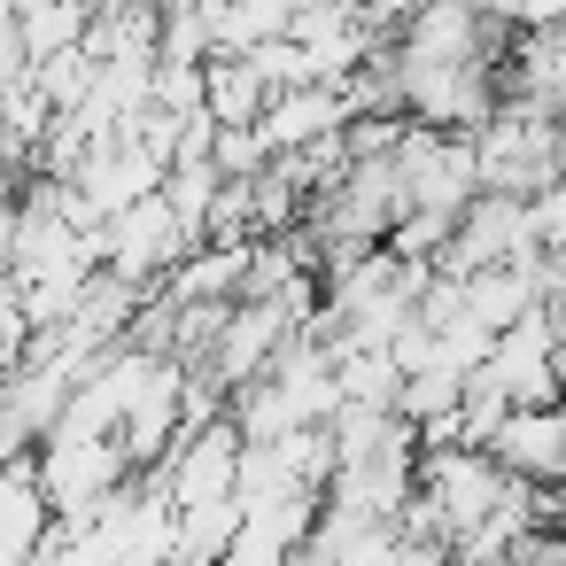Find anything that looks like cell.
<instances>
[{
  "mask_svg": "<svg viewBox=\"0 0 566 566\" xmlns=\"http://www.w3.org/2000/svg\"><path fill=\"white\" fill-rule=\"evenodd\" d=\"M396 55V48H388ZM396 78H403V117L419 125H442V133H473L496 117L504 86H496V63H403L396 55Z\"/></svg>",
  "mask_w": 566,
  "mask_h": 566,
  "instance_id": "5b68a950",
  "label": "cell"
},
{
  "mask_svg": "<svg viewBox=\"0 0 566 566\" xmlns=\"http://www.w3.org/2000/svg\"><path fill=\"white\" fill-rule=\"evenodd\" d=\"M489 458L520 481H566V396L551 403H512L489 434Z\"/></svg>",
  "mask_w": 566,
  "mask_h": 566,
  "instance_id": "52a82bcc",
  "label": "cell"
},
{
  "mask_svg": "<svg viewBox=\"0 0 566 566\" xmlns=\"http://www.w3.org/2000/svg\"><path fill=\"white\" fill-rule=\"evenodd\" d=\"M342 125H349V94H342V86H326V78L280 86V94L264 102V117H256V133H264V148H272V156H280V148H311V140L342 133Z\"/></svg>",
  "mask_w": 566,
  "mask_h": 566,
  "instance_id": "ba28073f",
  "label": "cell"
},
{
  "mask_svg": "<svg viewBox=\"0 0 566 566\" xmlns=\"http://www.w3.org/2000/svg\"><path fill=\"white\" fill-rule=\"evenodd\" d=\"M527 226H535V249H566V171L527 195Z\"/></svg>",
  "mask_w": 566,
  "mask_h": 566,
  "instance_id": "2e32d148",
  "label": "cell"
},
{
  "mask_svg": "<svg viewBox=\"0 0 566 566\" xmlns=\"http://www.w3.org/2000/svg\"><path fill=\"white\" fill-rule=\"evenodd\" d=\"M504 17H512V32H551V24H566V0H504Z\"/></svg>",
  "mask_w": 566,
  "mask_h": 566,
  "instance_id": "e0dca14e",
  "label": "cell"
},
{
  "mask_svg": "<svg viewBox=\"0 0 566 566\" xmlns=\"http://www.w3.org/2000/svg\"><path fill=\"white\" fill-rule=\"evenodd\" d=\"M86 24H94V0H40V9H17L24 63H32V55H55V48H78Z\"/></svg>",
  "mask_w": 566,
  "mask_h": 566,
  "instance_id": "7c38bea8",
  "label": "cell"
},
{
  "mask_svg": "<svg viewBox=\"0 0 566 566\" xmlns=\"http://www.w3.org/2000/svg\"><path fill=\"white\" fill-rule=\"evenodd\" d=\"M264 102H272V86L256 78L249 55H202V109L218 125H256Z\"/></svg>",
  "mask_w": 566,
  "mask_h": 566,
  "instance_id": "30bf717a",
  "label": "cell"
},
{
  "mask_svg": "<svg viewBox=\"0 0 566 566\" xmlns=\"http://www.w3.org/2000/svg\"><path fill=\"white\" fill-rule=\"evenodd\" d=\"M48 527H55V504H48L40 465H32V450H24V458H9V465H0V566L40 558Z\"/></svg>",
  "mask_w": 566,
  "mask_h": 566,
  "instance_id": "9c48e42d",
  "label": "cell"
},
{
  "mask_svg": "<svg viewBox=\"0 0 566 566\" xmlns=\"http://www.w3.org/2000/svg\"><path fill=\"white\" fill-rule=\"evenodd\" d=\"M210 164H218L226 179H256V171L272 164V148H264L256 125H218V133H210Z\"/></svg>",
  "mask_w": 566,
  "mask_h": 566,
  "instance_id": "9a60e30c",
  "label": "cell"
},
{
  "mask_svg": "<svg viewBox=\"0 0 566 566\" xmlns=\"http://www.w3.org/2000/svg\"><path fill=\"white\" fill-rule=\"evenodd\" d=\"M94 71H102V63L86 55V40H78V48H55V55H32V63H24V78L48 94V109H71V102H86Z\"/></svg>",
  "mask_w": 566,
  "mask_h": 566,
  "instance_id": "5bb4252c",
  "label": "cell"
},
{
  "mask_svg": "<svg viewBox=\"0 0 566 566\" xmlns=\"http://www.w3.org/2000/svg\"><path fill=\"white\" fill-rule=\"evenodd\" d=\"M481 264H535V226H527V195H496L481 187L458 218H450V241L427 256V272H481Z\"/></svg>",
  "mask_w": 566,
  "mask_h": 566,
  "instance_id": "277c9868",
  "label": "cell"
},
{
  "mask_svg": "<svg viewBox=\"0 0 566 566\" xmlns=\"http://www.w3.org/2000/svg\"><path fill=\"white\" fill-rule=\"evenodd\" d=\"M551 380H558V396H566V326L551 334Z\"/></svg>",
  "mask_w": 566,
  "mask_h": 566,
  "instance_id": "d6986e66",
  "label": "cell"
},
{
  "mask_svg": "<svg viewBox=\"0 0 566 566\" xmlns=\"http://www.w3.org/2000/svg\"><path fill=\"white\" fill-rule=\"evenodd\" d=\"M187 249H195V226L171 210V195H164V187L102 218V264H109L117 280L148 287V295H156V280H164Z\"/></svg>",
  "mask_w": 566,
  "mask_h": 566,
  "instance_id": "7a4b0ae2",
  "label": "cell"
},
{
  "mask_svg": "<svg viewBox=\"0 0 566 566\" xmlns=\"http://www.w3.org/2000/svg\"><path fill=\"white\" fill-rule=\"evenodd\" d=\"M543 295H535V264H481V272H465V311L496 334V326H512L520 311H535Z\"/></svg>",
  "mask_w": 566,
  "mask_h": 566,
  "instance_id": "8fae6325",
  "label": "cell"
},
{
  "mask_svg": "<svg viewBox=\"0 0 566 566\" xmlns=\"http://www.w3.org/2000/svg\"><path fill=\"white\" fill-rule=\"evenodd\" d=\"M434 512H442V527L458 535V527H473L504 489H512V473L489 458V442H419V481H411Z\"/></svg>",
  "mask_w": 566,
  "mask_h": 566,
  "instance_id": "8992f818",
  "label": "cell"
},
{
  "mask_svg": "<svg viewBox=\"0 0 566 566\" xmlns=\"http://www.w3.org/2000/svg\"><path fill=\"white\" fill-rule=\"evenodd\" d=\"M473 171L496 195H535L566 171V117L535 102H496V117L473 125Z\"/></svg>",
  "mask_w": 566,
  "mask_h": 566,
  "instance_id": "6da1fadb",
  "label": "cell"
},
{
  "mask_svg": "<svg viewBox=\"0 0 566 566\" xmlns=\"http://www.w3.org/2000/svg\"><path fill=\"white\" fill-rule=\"evenodd\" d=\"M24 78V32H17V9L0 0V86Z\"/></svg>",
  "mask_w": 566,
  "mask_h": 566,
  "instance_id": "ac0fdd59",
  "label": "cell"
},
{
  "mask_svg": "<svg viewBox=\"0 0 566 566\" xmlns=\"http://www.w3.org/2000/svg\"><path fill=\"white\" fill-rule=\"evenodd\" d=\"M32 465H40V489H48L55 520H86L133 473V458H125L117 434H71V427H48L40 450H32Z\"/></svg>",
  "mask_w": 566,
  "mask_h": 566,
  "instance_id": "3957f363",
  "label": "cell"
},
{
  "mask_svg": "<svg viewBox=\"0 0 566 566\" xmlns=\"http://www.w3.org/2000/svg\"><path fill=\"white\" fill-rule=\"evenodd\" d=\"M458 388H465V373H458V365H419V373H403V380H396V411H403L411 427H434V419H450V411H458Z\"/></svg>",
  "mask_w": 566,
  "mask_h": 566,
  "instance_id": "4fadbf2b",
  "label": "cell"
}]
</instances>
